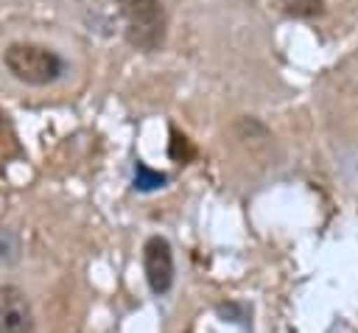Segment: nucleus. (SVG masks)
Listing matches in <instances>:
<instances>
[{
    "mask_svg": "<svg viewBox=\"0 0 358 333\" xmlns=\"http://www.w3.org/2000/svg\"><path fill=\"white\" fill-rule=\"evenodd\" d=\"M162 185H165V173L151 171L145 162H137L134 165V187L137 190H157Z\"/></svg>",
    "mask_w": 358,
    "mask_h": 333,
    "instance_id": "obj_5",
    "label": "nucleus"
},
{
    "mask_svg": "<svg viewBox=\"0 0 358 333\" xmlns=\"http://www.w3.org/2000/svg\"><path fill=\"white\" fill-rule=\"evenodd\" d=\"M143 271L148 280V288L159 297L173 285V249L168 238L151 235L143 246Z\"/></svg>",
    "mask_w": 358,
    "mask_h": 333,
    "instance_id": "obj_3",
    "label": "nucleus"
},
{
    "mask_svg": "<svg viewBox=\"0 0 358 333\" xmlns=\"http://www.w3.org/2000/svg\"><path fill=\"white\" fill-rule=\"evenodd\" d=\"M0 333H36L31 302L17 285H0Z\"/></svg>",
    "mask_w": 358,
    "mask_h": 333,
    "instance_id": "obj_4",
    "label": "nucleus"
},
{
    "mask_svg": "<svg viewBox=\"0 0 358 333\" xmlns=\"http://www.w3.org/2000/svg\"><path fill=\"white\" fill-rule=\"evenodd\" d=\"M123 25L126 39L140 50H159L168 31V17L162 0H115Z\"/></svg>",
    "mask_w": 358,
    "mask_h": 333,
    "instance_id": "obj_1",
    "label": "nucleus"
},
{
    "mask_svg": "<svg viewBox=\"0 0 358 333\" xmlns=\"http://www.w3.org/2000/svg\"><path fill=\"white\" fill-rule=\"evenodd\" d=\"M3 64L17 81L34 84V87L56 81L64 70V62L59 59V53L34 42H11L3 50Z\"/></svg>",
    "mask_w": 358,
    "mask_h": 333,
    "instance_id": "obj_2",
    "label": "nucleus"
},
{
    "mask_svg": "<svg viewBox=\"0 0 358 333\" xmlns=\"http://www.w3.org/2000/svg\"><path fill=\"white\" fill-rule=\"evenodd\" d=\"M168 154H171V160H176V162H187V160L193 157V146H190V140H187L185 134H179L176 129H171V146H168Z\"/></svg>",
    "mask_w": 358,
    "mask_h": 333,
    "instance_id": "obj_6",
    "label": "nucleus"
},
{
    "mask_svg": "<svg viewBox=\"0 0 358 333\" xmlns=\"http://www.w3.org/2000/svg\"><path fill=\"white\" fill-rule=\"evenodd\" d=\"M288 11L296 14V17H313V14L322 11V0H294Z\"/></svg>",
    "mask_w": 358,
    "mask_h": 333,
    "instance_id": "obj_7",
    "label": "nucleus"
}]
</instances>
